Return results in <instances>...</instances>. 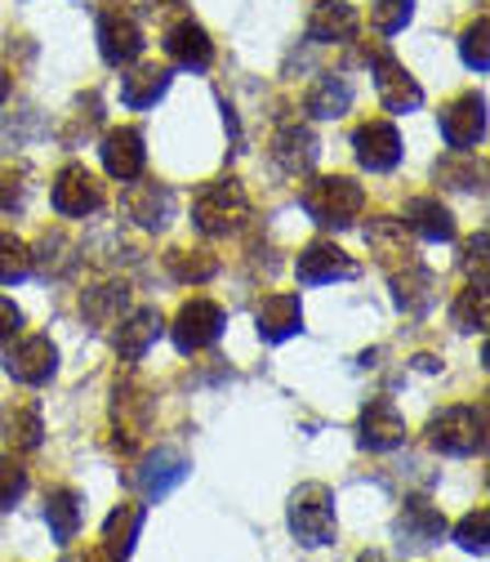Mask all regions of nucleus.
I'll return each instance as SVG.
<instances>
[{"mask_svg":"<svg viewBox=\"0 0 490 562\" xmlns=\"http://www.w3.org/2000/svg\"><path fill=\"white\" fill-rule=\"evenodd\" d=\"M304 210H308V220L339 233V228H353L362 220V210H366V192L362 183H353L347 175H326V179H312L304 188Z\"/></svg>","mask_w":490,"mask_h":562,"instance_id":"f257e3e1","label":"nucleus"},{"mask_svg":"<svg viewBox=\"0 0 490 562\" xmlns=\"http://www.w3.org/2000/svg\"><path fill=\"white\" fill-rule=\"evenodd\" d=\"M250 220V196L237 179H215L205 183L192 201V224L205 233V237H232L241 233V224Z\"/></svg>","mask_w":490,"mask_h":562,"instance_id":"f03ea898","label":"nucleus"},{"mask_svg":"<svg viewBox=\"0 0 490 562\" xmlns=\"http://www.w3.org/2000/svg\"><path fill=\"white\" fill-rule=\"evenodd\" d=\"M290 531L299 544L321 549L334 544L339 522H334V491L326 482H304L295 496H290Z\"/></svg>","mask_w":490,"mask_h":562,"instance_id":"7ed1b4c3","label":"nucleus"},{"mask_svg":"<svg viewBox=\"0 0 490 562\" xmlns=\"http://www.w3.org/2000/svg\"><path fill=\"white\" fill-rule=\"evenodd\" d=\"M429 442L442 456H481L486 451V411L481 406H446L429 419Z\"/></svg>","mask_w":490,"mask_h":562,"instance_id":"20e7f679","label":"nucleus"},{"mask_svg":"<svg viewBox=\"0 0 490 562\" xmlns=\"http://www.w3.org/2000/svg\"><path fill=\"white\" fill-rule=\"evenodd\" d=\"M224 326H228V317H224V308H219L215 300H187V304L179 308L170 335H174L179 353L192 358V353H201V348L215 344V339L224 335Z\"/></svg>","mask_w":490,"mask_h":562,"instance_id":"39448f33","label":"nucleus"},{"mask_svg":"<svg viewBox=\"0 0 490 562\" xmlns=\"http://www.w3.org/2000/svg\"><path fill=\"white\" fill-rule=\"evenodd\" d=\"M295 272H299V286H330V281L362 277V263L347 255V250H339L334 241H312V246L299 250Z\"/></svg>","mask_w":490,"mask_h":562,"instance_id":"423d86ee","label":"nucleus"},{"mask_svg":"<svg viewBox=\"0 0 490 562\" xmlns=\"http://www.w3.org/2000/svg\"><path fill=\"white\" fill-rule=\"evenodd\" d=\"M187 473H192V460L179 447H157V451H148L144 460H138L134 486L144 491L148 501H166L179 482H187Z\"/></svg>","mask_w":490,"mask_h":562,"instance_id":"0eeeda50","label":"nucleus"},{"mask_svg":"<svg viewBox=\"0 0 490 562\" xmlns=\"http://www.w3.org/2000/svg\"><path fill=\"white\" fill-rule=\"evenodd\" d=\"M388 281H392L397 308H406L410 317H424L433 308V300H437V277H433V268H424V259H419V255L392 263L388 268Z\"/></svg>","mask_w":490,"mask_h":562,"instance_id":"6e6552de","label":"nucleus"},{"mask_svg":"<svg viewBox=\"0 0 490 562\" xmlns=\"http://www.w3.org/2000/svg\"><path fill=\"white\" fill-rule=\"evenodd\" d=\"M144 45L148 41H144V27H138L134 14H125V10H103L99 14V54H103V63L129 67V63H138Z\"/></svg>","mask_w":490,"mask_h":562,"instance_id":"1a4fd4ad","label":"nucleus"},{"mask_svg":"<svg viewBox=\"0 0 490 562\" xmlns=\"http://www.w3.org/2000/svg\"><path fill=\"white\" fill-rule=\"evenodd\" d=\"M54 210L67 220H86L103 205V183L86 170V166H62L58 179H54Z\"/></svg>","mask_w":490,"mask_h":562,"instance_id":"9d476101","label":"nucleus"},{"mask_svg":"<svg viewBox=\"0 0 490 562\" xmlns=\"http://www.w3.org/2000/svg\"><path fill=\"white\" fill-rule=\"evenodd\" d=\"M121 210L144 233H166L170 220H174V192L166 183H134L129 179V188L121 196Z\"/></svg>","mask_w":490,"mask_h":562,"instance_id":"9b49d317","label":"nucleus"},{"mask_svg":"<svg viewBox=\"0 0 490 562\" xmlns=\"http://www.w3.org/2000/svg\"><path fill=\"white\" fill-rule=\"evenodd\" d=\"M317 157H321V144L304 121H282V130L272 134V161L282 166V175L299 179L317 166Z\"/></svg>","mask_w":490,"mask_h":562,"instance_id":"f8f14e48","label":"nucleus"},{"mask_svg":"<svg viewBox=\"0 0 490 562\" xmlns=\"http://www.w3.org/2000/svg\"><path fill=\"white\" fill-rule=\"evenodd\" d=\"M371 67H375V90H379V99H384L388 112H414L419 103H424V90H419V81L406 72V67L388 49H375L371 54Z\"/></svg>","mask_w":490,"mask_h":562,"instance_id":"ddd939ff","label":"nucleus"},{"mask_svg":"<svg viewBox=\"0 0 490 562\" xmlns=\"http://www.w3.org/2000/svg\"><path fill=\"white\" fill-rule=\"evenodd\" d=\"M442 138L455 153H468L486 138V99L481 94H459L442 112Z\"/></svg>","mask_w":490,"mask_h":562,"instance_id":"4468645a","label":"nucleus"},{"mask_svg":"<svg viewBox=\"0 0 490 562\" xmlns=\"http://www.w3.org/2000/svg\"><path fill=\"white\" fill-rule=\"evenodd\" d=\"M353 148H357V161H362L371 175H388V170H397V161H401V134H397V125H388V121H366V125H357V134H353Z\"/></svg>","mask_w":490,"mask_h":562,"instance_id":"2eb2a0df","label":"nucleus"},{"mask_svg":"<svg viewBox=\"0 0 490 562\" xmlns=\"http://www.w3.org/2000/svg\"><path fill=\"white\" fill-rule=\"evenodd\" d=\"M99 157H103V170H107L112 179H121V183L138 179V175H144V166H148L144 134L129 130V125L107 130V134H103V148H99Z\"/></svg>","mask_w":490,"mask_h":562,"instance_id":"dca6fc26","label":"nucleus"},{"mask_svg":"<svg viewBox=\"0 0 490 562\" xmlns=\"http://www.w3.org/2000/svg\"><path fill=\"white\" fill-rule=\"evenodd\" d=\"M112 415H116V447L129 451L138 438L148 434V425H152V397L138 389L134 380H125V384H116Z\"/></svg>","mask_w":490,"mask_h":562,"instance_id":"f3484780","label":"nucleus"},{"mask_svg":"<svg viewBox=\"0 0 490 562\" xmlns=\"http://www.w3.org/2000/svg\"><path fill=\"white\" fill-rule=\"evenodd\" d=\"M166 54L183 67V72H209V63H215V41L205 36L201 23L192 19H179L174 27H166Z\"/></svg>","mask_w":490,"mask_h":562,"instance_id":"a211bd4d","label":"nucleus"},{"mask_svg":"<svg viewBox=\"0 0 490 562\" xmlns=\"http://www.w3.org/2000/svg\"><path fill=\"white\" fill-rule=\"evenodd\" d=\"M5 371H10V380L32 384V389H36V384H49L54 371H58V348H54L45 335H32V339H23L19 348H10Z\"/></svg>","mask_w":490,"mask_h":562,"instance_id":"6ab92c4d","label":"nucleus"},{"mask_svg":"<svg viewBox=\"0 0 490 562\" xmlns=\"http://www.w3.org/2000/svg\"><path fill=\"white\" fill-rule=\"evenodd\" d=\"M357 442L366 451H397L406 442V419L388 397H375L362 411V425H357Z\"/></svg>","mask_w":490,"mask_h":562,"instance_id":"aec40b11","label":"nucleus"},{"mask_svg":"<svg viewBox=\"0 0 490 562\" xmlns=\"http://www.w3.org/2000/svg\"><path fill=\"white\" fill-rule=\"evenodd\" d=\"M362 27V14L347 5V0H321V5H312L308 14V41L312 45H343L353 41Z\"/></svg>","mask_w":490,"mask_h":562,"instance_id":"412c9836","label":"nucleus"},{"mask_svg":"<svg viewBox=\"0 0 490 562\" xmlns=\"http://www.w3.org/2000/svg\"><path fill=\"white\" fill-rule=\"evenodd\" d=\"M254 326H259V339H267V344H286L290 335H299L304 330L299 295H267L254 313Z\"/></svg>","mask_w":490,"mask_h":562,"instance_id":"4be33fe9","label":"nucleus"},{"mask_svg":"<svg viewBox=\"0 0 490 562\" xmlns=\"http://www.w3.org/2000/svg\"><path fill=\"white\" fill-rule=\"evenodd\" d=\"M397 536L410 540V549H433L446 536V514L433 501H406V509L397 514Z\"/></svg>","mask_w":490,"mask_h":562,"instance_id":"5701e85b","label":"nucleus"},{"mask_svg":"<svg viewBox=\"0 0 490 562\" xmlns=\"http://www.w3.org/2000/svg\"><path fill=\"white\" fill-rule=\"evenodd\" d=\"M161 330H166V322H161L157 308H134L129 317L116 322V353H121L125 362H138V358H144L148 348L161 339Z\"/></svg>","mask_w":490,"mask_h":562,"instance_id":"b1692460","label":"nucleus"},{"mask_svg":"<svg viewBox=\"0 0 490 562\" xmlns=\"http://www.w3.org/2000/svg\"><path fill=\"white\" fill-rule=\"evenodd\" d=\"M166 90H170V67L166 63H144V67H134L129 77H121V103L134 108V112L152 108Z\"/></svg>","mask_w":490,"mask_h":562,"instance_id":"393cba45","label":"nucleus"},{"mask_svg":"<svg viewBox=\"0 0 490 562\" xmlns=\"http://www.w3.org/2000/svg\"><path fill=\"white\" fill-rule=\"evenodd\" d=\"M148 522V509L144 505H121L112 509V518L103 522V558H129L134 544H138V531Z\"/></svg>","mask_w":490,"mask_h":562,"instance_id":"a878e982","label":"nucleus"},{"mask_svg":"<svg viewBox=\"0 0 490 562\" xmlns=\"http://www.w3.org/2000/svg\"><path fill=\"white\" fill-rule=\"evenodd\" d=\"M406 224L424 241H455V215L437 196H410L406 201Z\"/></svg>","mask_w":490,"mask_h":562,"instance_id":"bb28decb","label":"nucleus"},{"mask_svg":"<svg viewBox=\"0 0 490 562\" xmlns=\"http://www.w3.org/2000/svg\"><path fill=\"white\" fill-rule=\"evenodd\" d=\"M81 518H86V509H81V496H77L72 486H54L49 496H45V522H49V536L58 544H72L77 540Z\"/></svg>","mask_w":490,"mask_h":562,"instance_id":"cd10ccee","label":"nucleus"},{"mask_svg":"<svg viewBox=\"0 0 490 562\" xmlns=\"http://www.w3.org/2000/svg\"><path fill=\"white\" fill-rule=\"evenodd\" d=\"M41 263V277L45 281H58V277H67V272H77V263H81V246L67 237V233H45L41 237V246H36V255H32V268Z\"/></svg>","mask_w":490,"mask_h":562,"instance_id":"c85d7f7f","label":"nucleus"},{"mask_svg":"<svg viewBox=\"0 0 490 562\" xmlns=\"http://www.w3.org/2000/svg\"><path fill=\"white\" fill-rule=\"evenodd\" d=\"M125 308H129V286L125 281H103V286L81 295V313H86L90 326H116L125 317Z\"/></svg>","mask_w":490,"mask_h":562,"instance_id":"c756f323","label":"nucleus"},{"mask_svg":"<svg viewBox=\"0 0 490 562\" xmlns=\"http://www.w3.org/2000/svg\"><path fill=\"white\" fill-rule=\"evenodd\" d=\"M45 116L36 103H19L10 116H0V148H27L45 134Z\"/></svg>","mask_w":490,"mask_h":562,"instance_id":"7c9ffc66","label":"nucleus"},{"mask_svg":"<svg viewBox=\"0 0 490 562\" xmlns=\"http://www.w3.org/2000/svg\"><path fill=\"white\" fill-rule=\"evenodd\" d=\"M347 108H353V86H347L343 77H321L312 90H308V112L321 116V121H339Z\"/></svg>","mask_w":490,"mask_h":562,"instance_id":"2f4dec72","label":"nucleus"},{"mask_svg":"<svg viewBox=\"0 0 490 562\" xmlns=\"http://www.w3.org/2000/svg\"><path fill=\"white\" fill-rule=\"evenodd\" d=\"M451 322H455V330H464V335L486 330V322H490V295H486V281H472V286H464V291H459V300H455V308H451Z\"/></svg>","mask_w":490,"mask_h":562,"instance_id":"473e14b6","label":"nucleus"},{"mask_svg":"<svg viewBox=\"0 0 490 562\" xmlns=\"http://www.w3.org/2000/svg\"><path fill=\"white\" fill-rule=\"evenodd\" d=\"M166 268H170L174 281H183V286H201V281H209L219 272V259L209 250H170Z\"/></svg>","mask_w":490,"mask_h":562,"instance_id":"72a5a7b5","label":"nucleus"},{"mask_svg":"<svg viewBox=\"0 0 490 562\" xmlns=\"http://www.w3.org/2000/svg\"><path fill=\"white\" fill-rule=\"evenodd\" d=\"M32 277V246L14 233H0V286H19Z\"/></svg>","mask_w":490,"mask_h":562,"instance_id":"f704fd0d","label":"nucleus"},{"mask_svg":"<svg viewBox=\"0 0 490 562\" xmlns=\"http://www.w3.org/2000/svg\"><path fill=\"white\" fill-rule=\"evenodd\" d=\"M0 434H5V442H10V451H36L41 447V434H45V425H41V411H10L5 415V425H0Z\"/></svg>","mask_w":490,"mask_h":562,"instance_id":"c9c22d12","label":"nucleus"},{"mask_svg":"<svg viewBox=\"0 0 490 562\" xmlns=\"http://www.w3.org/2000/svg\"><path fill=\"white\" fill-rule=\"evenodd\" d=\"M99 125H103V99H99V94L77 99V103H72V121L62 125V144H67V148H77L81 138H90Z\"/></svg>","mask_w":490,"mask_h":562,"instance_id":"e433bc0d","label":"nucleus"},{"mask_svg":"<svg viewBox=\"0 0 490 562\" xmlns=\"http://www.w3.org/2000/svg\"><path fill=\"white\" fill-rule=\"evenodd\" d=\"M459 54H464V63L472 67L477 77L490 67V23H486V19H477V23L459 36Z\"/></svg>","mask_w":490,"mask_h":562,"instance_id":"4c0bfd02","label":"nucleus"},{"mask_svg":"<svg viewBox=\"0 0 490 562\" xmlns=\"http://www.w3.org/2000/svg\"><path fill=\"white\" fill-rule=\"evenodd\" d=\"M27 491V469L14 456H0V514H10Z\"/></svg>","mask_w":490,"mask_h":562,"instance_id":"58836bf2","label":"nucleus"},{"mask_svg":"<svg viewBox=\"0 0 490 562\" xmlns=\"http://www.w3.org/2000/svg\"><path fill=\"white\" fill-rule=\"evenodd\" d=\"M414 14V0H371V23L384 36H397Z\"/></svg>","mask_w":490,"mask_h":562,"instance_id":"ea45409f","label":"nucleus"},{"mask_svg":"<svg viewBox=\"0 0 490 562\" xmlns=\"http://www.w3.org/2000/svg\"><path fill=\"white\" fill-rule=\"evenodd\" d=\"M490 514L486 509H472L459 527H455V540H459V549H468V553H477V558H486V549H490Z\"/></svg>","mask_w":490,"mask_h":562,"instance_id":"a19ab883","label":"nucleus"},{"mask_svg":"<svg viewBox=\"0 0 490 562\" xmlns=\"http://www.w3.org/2000/svg\"><path fill=\"white\" fill-rule=\"evenodd\" d=\"M27 201V175L23 170H0V215H19Z\"/></svg>","mask_w":490,"mask_h":562,"instance_id":"79ce46f5","label":"nucleus"},{"mask_svg":"<svg viewBox=\"0 0 490 562\" xmlns=\"http://www.w3.org/2000/svg\"><path fill=\"white\" fill-rule=\"evenodd\" d=\"M437 179H455L451 188H481V166H455V161H446V166H437Z\"/></svg>","mask_w":490,"mask_h":562,"instance_id":"37998d69","label":"nucleus"},{"mask_svg":"<svg viewBox=\"0 0 490 562\" xmlns=\"http://www.w3.org/2000/svg\"><path fill=\"white\" fill-rule=\"evenodd\" d=\"M19 326H23V313H19V304L0 295V348H5V344L19 335Z\"/></svg>","mask_w":490,"mask_h":562,"instance_id":"c03bdc74","label":"nucleus"},{"mask_svg":"<svg viewBox=\"0 0 490 562\" xmlns=\"http://www.w3.org/2000/svg\"><path fill=\"white\" fill-rule=\"evenodd\" d=\"M464 268H468V272L477 268V281H486V233H477V237L464 246Z\"/></svg>","mask_w":490,"mask_h":562,"instance_id":"a18cd8bd","label":"nucleus"},{"mask_svg":"<svg viewBox=\"0 0 490 562\" xmlns=\"http://www.w3.org/2000/svg\"><path fill=\"white\" fill-rule=\"evenodd\" d=\"M10 90H14V81H10V72H5V67H0V103L10 99Z\"/></svg>","mask_w":490,"mask_h":562,"instance_id":"49530a36","label":"nucleus"}]
</instances>
